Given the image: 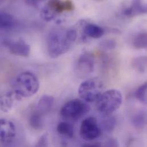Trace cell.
<instances>
[{
	"mask_svg": "<svg viewBox=\"0 0 147 147\" xmlns=\"http://www.w3.org/2000/svg\"><path fill=\"white\" fill-rule=\"evenodd\" d=\"M133 68L138 72L144 73L147 69V57L139 56L134 59L132 61Z\"/></svg>",
	"mask_w": 147,
	"mask_h": 147,
	"instance_id": "d6986e66",
	"label": "cell"
},
{
	"mask_svg": "<svg viewBox=\"0 0 147 147\" xmlns=\"http://www.w3.org/2000/svg\"><path fill=\"white\" fill-rule=\"evenodd\" d=\"M147 83L145 82L135 92V96L136 98L143 104H147Z\"/></svg>",
	"mask_w": 147,
	"mask_h": 147,
	"instance_id": "44dd1931",
	"label": "cell"
},
{
	"mask_svg": "<svg viewBox=\"0 0 147 147\" xmlns=\"http://www.w3.org/2000/svg\"><path fill=\"white\" fill-rule=\"evenodd\" d=\"M54 102L55 98L53 96L44 95L40 98L36 110L44 116L51 111Z\"/></svg>",
	"mask_w": 147,
	"mask_h": 147,
	"instance_id": "5bb4252c",
	"label": "cell"
},
{
	"mask_svg": "<svg viewBox=\"0 0 147 147\" xmlns=\"http://www.w3.org/2000/svg\"><path fill=\"white\" fill-rule=\"evenodd\" d=\"M89 111V107L82 100L76 98L67 102L60 110L61 115L65 119L77 120L85 115Z\"/></svg>",
	"mask_w": 147,
	"mask_h": 147,
	"instance_id": "277c9868",
	"label": "cell"
},
{
	"mask_svg": "<svg viewBox=\"0 0 147 147\" xmlns=\"http://www.w3.org/2000/svg\"><path fill=\"white\" fill-rule=\"evenodd\" d=\"M57 133L65 138H72L74 134V126L67 121H61L57 126Z\"/></svg>",
	"mask_w": 147,
	"mask_h": 147,
	"instance_id": "9a60e30c",
	"label": "cell"
},
{
	"mask_svg": "<svg viewBox=\"0 0 147 147\" xmlns=\"http://www.w3.org/2000/svg\"><path fill=\"white\" fill-rule=\"evenodd\" d=\"M13 92L20 98L34 95L39 90L40 82L34 74L24 72L17 75L11 81Z\"/></svg>",
	"mask_w": 147,
	"mask_h": 147,
	"instance_id": "7a4b0ae2",
	"label": "cell"
},
{
	"mask_svg": "<svg viewBox=\"0 0 147 147\" xmlns=\"http://www.w3.org/2000/svg\"><path fill=\"white\" fill-rule=\"evenodd\" d=\"M147 35L146 32L140 33L134 38V46L137 49L147 48Z\"/></svg>",
	"mask_w": 147,
	"mask_h": 147,
	"instance_id": "ffe728a7",
	"label": "cell"
},
{
	"mask_svg": "<svg viewBox=\"0 0 147 147\" xmlns=\"http://www.w3.org/2000/svg\"><path fill=\"white\" fill-rule=\"evenodd\" d=\"M82 31L85 37L94 39L100 38L105 34V30L102 27L92 23L84 24Z\"/></svg>",
	"mask_w": 147,
	"mask_h": 147,
	"instance_id": "7c38bea8",
	"label": "cell"
},
{
	"mask_svg": "<svg viewBox=\"0 0 147 147\" xmlns=\"http://www.w3.org/2000/svg\"><path fill=\"white\" fill-rule=\"evenodd\" d=\"M40 2L38 1H26V3L28 4H29L30 5H33V6L38 5Z\"/></svg>",
	"mask_w": 147,
	"mask_h": 147,
	"instance_id": "83f0119b",
	"label": "cell"
},
{
	"mask_svg": "<svg viewBox=\"0 0 147 147\" xmlns=\"http://www.w3.org/2000/svg\"><path fill=\"white\" fill-rule=\"evenodd\" d=\"M101 46L104 49H112L115 48L116 42L115 41L112 40H106L101 42Z\"/></svg>",
	"mask_w": 147,
	"mask_h": 147,
	"instance_id": "d4e9b609",
	"label": "cell"
},
{
	"mask_svg": "<svg viewBox=\"0 0 147 147\" xmlns=\"http://www.w3.org/2000/svg\"><path fill=\"white\" fill-rule=\"evenodd\" d=\"M94 68V59L93 56L88 53L82 54L76 64L77 74L81 75L89 74L93 72Z\"/></svg>",
	"mask_w": 147,
	"mask_h": 147,
	"instance_id": "9c48e42d",
	"label": "cell"
},
{
	"mask_svg": "<svg viewBox=\"0 0 147 147\" xmlns=\"http://www.w3.org/2000/svg\"><path fill=\"white\" fill-rule=\"evenodd\" d=\"M1 2H1V1H0V4L1 3Z\"/></svg>",
	"mask_w": 147,
	"mask_h": 147,
	"instance_id": "f1b7e54d",
	"label": "cell"
},
{
	"mask_svg": "<svg viewBox=\"0 0 147 147\" xmlns=\"http://www.w3.org/2000/svg\"><path fill=\"white\" fill-rule=\"evenodd\" d=\"M34 147H48V139L47 134H44L40 138Z\"/></svg>",
	"mask_w": 147,
	"mask_h": 147,
	"instance_id": "cb8c5ba5",
	"label": "cell"
},
{
	"mask_svg": "<svg viewBox=\"0 0 147 147\" xmlns=\"http://www.w3.org/2000/svg\"><path fill=\"white\" fill-rule=\"evenodd\" d=\"M80 135L85 141H92L99 138L101 135V128L97 119L94 117L85 119L81 124Z\"/></svg>",
	"mask_w": 147,
	"mask_h": 147,
	"instance_id": "8992f818",
	"label": "cell"
},
{
	"mask_svg": "<svg viewBox=\"0 0 147 147\" xmlns=\"http://www.w3.org/2000/svg\"><path fill=\"white\" fill-rule=\"evenodd\" d=\"M47 5L56 14L71 11L74 9V2L71 1H49Z\"/></svg>",
	"mask_w": 147,
	"mask_h": 147,
	"instance_id": "30bf717a",
	"label": "cell"
},
{
	"mask_svg": "<svg viewBox=\"0 0 147 147\" xmlns=\"http://www.w3.org/2000/svg\"><path fill=\"white\" fill-rule=\"evenodd\" d=\"M123 102V95L117 89H109L102 93L97 101V108L99 112L110 115L117 111Z\"/></svg>",
	"mask_w": 147,
	"mask_h": 147,
	"instance_id": "3957f363",
	"label": "cell"
},
{
	"mask_svg": "<svg viewBox=\"0 0 147 147\" xmlns=\"http://www.w3.org/2000/svg\"><path fill=\"white\" fill-rule=\"evenodd\" d=\"M44 116L35 110L32 112L29 117V124L32 128L39 130L42 128L44 125Z\"/></svg>",
	"mask_w": 147,
	"mask_h": 147,
	"instance_id": "2e32d148",
	"label": "cell"
},
{
	"mask_svg": "<svg viewBox=\"0 0 147 147\" xmlns=\"http://www.w3.org/2000/svg\"><path fill=\"white\" fill-rule=\"evenodd\" d=\"M116 124V120L113 117H108L102 122L103 128L107 132H111L114 130Z\"/></svg>",
	"mask_w": 147,
	"mask_h": 147,
	"instance_id": "603a6c76",
	"label": "cell"
},
{
	"mask_svg": "<svg viewBox=\"0 0 147 147\" xmlns=\"http://www.w3.org/2000/svg\"><path fill=\"white\" fill-rule=\"evenodd\" d=\"M21 99L13 91L7 92L0 98V109L3 112H9L13 107L16 100Z\"/></svg>",
	"mask_w": 147,
	"mask_h": 147,
	"instance_id": "4fadbf2b",
	"label": "cell"
},
{
	"mask_svg": "<svg viewBox=\"0 0 147 147\" xmlns=\"http://www.w3.org/2000/svg\"><path fill=\"white\" fill-rule=\"evenodd\" d=\"M4 44L10 52L13 55L27 57L30 53V46L22 39L16 41H5Z\"/></svg>",
	"mask_w": 147,
	"mask_h": 147,
	"instance_id": "ba28073f",
	"label": "cell"
},
{
	"mask_svg": "<svg viewBox=\"0 0 147 147\" xmlns=\"http://www.w3.org/2000/svg\"><path fill=\"white\" fill-rule=\"evenodd\" d=\"M102 83L95 79L87 80L79 86L78 92L80 97L86 102L97 101L102 94Z\"/></svg>",
	"mask_w": 147,
	"mask_h": 147,
	"instance_id": "5b68a950",
	"label": "cell"
},
{
	"mask_svg": "<svg viewBox=\"0 0 147 147\" xmlns=\"http://www.w3.org/2000/svg\"><path fill=\"white\" fill-rule=\"evenodd\" d=\"M132 123L135 127L138 129H142L147 123V116L144 111H140L138 112L132 120Z\"/></svg>",
	"mask_w": 147,
	"mask_h": 147,
	"instance_id": "ac0fdd59",
	"label": "cell"
},
{
	"mask_svg": "<svg viewBox=\"0 0 147 147\" xmlns=\"http://www.w3.org/2000/svg\"><path fill=\"white\" fill-rule=\"evenodd\" d=\"M81 147H102V144L99 143H86L83 144Z\"/></svg>",
	"mask_w": 147,
	"mask_h": 147,
	"instance_id": "4316f807",
	"label": "cell"
},
{
	"mask_svg": "<svg viewBox=\"0 0 147 147\" xmlns=\"http://www.w3.org/2000/svg\"><path fill=\"white\" fill-rule=\"evenodd\" d=\"M41 17L45 21H50L56 18V14L47 5L41 10Z\"/></svg>",
	"mask_w": 147,
	"mask_h": 147,
	"instance_id": "7402d4cb",
	"label": "cell"
},
{
	"mask_svg": "<svg viewBox=\"0 0 147 147\" xmlns=\"http://www.w3.org/2000/svg\"><path fill=\"white\" fill-rule=\"evenodd\" d=\"M147 5L140 1H134L131 5L125 8L123 11V14L128 17H133L147 13Z\"/></svg>",
	"mask_w": 147,
	"mask_h": 147,
	"instance_id": "8fae6325",
	"label": "cell"
},
{
	"mask_svg": "<svg viewBox=\"0 0 147 147\" xmlns=\"http://www.w3.org/2000/svg\"><path fill=\"white\" fill-rule=\"evenodd\" d=\"M17 135L15 124L6 119H0V142L9 143L12 142Z\"/></svg>",
	"mask_w": 147,
	"mask_h": 147,
	"instance_id": "52a82bcc",
	"label": "cell"
},
{
	"mask_svg": "<svg viewBox=\"0 0 147 147\" xmlns=\"http://www.w3.org/2000/svg\"><path fill=\"white\" fill-rule=\"evenodd\" d=\"M102 147H119V143L115 138H109L108 139L104 144L102 145Z\"/></svg>",
	"mask_w": 147,
	"mask_h": 147,
	"instance_id": "484cf974",
	"label": "cell"
},
{
	"mask_svg": "<svg viewBox=\"0 0 147 147\" xmlns=\"http://www.w3.org/2000/svg\"><path fill=\"white\" fill-rule=\"evenodd\" d=\"M74 28L52 30L47 37V49L52 58H57L69 51L77 38Z\"/></svg>",
	"mask_w": 147,
	"mask_h": 147,
	"instance_id": "6da1fadb",
	"label": "cell"
},
{
	"mask_svg": "<svg viewBox=\"0 0 147 147\" xmlns=\"http://www.w3.org/2000/svg\"><path fill=\"white\" fill-rule=\"evenodd\" d=\"M14 24V17L10 14L0 12V30L8 29Z\"/></svg>",
	"mask_w": 147,
	"mask_h": 147,
	"instance_id": "e0dca14e",
	"label": "cell"
}]
</instances>
